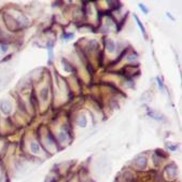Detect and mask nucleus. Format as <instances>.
Masks as SVG:
<instances>
[{
  "label": "nucleus",
  "instance_id": "nucleus-1",
  "mask_svg": "<svg viewBox=\"0 0 182 182\" xmlns=\"http://www.w3.org/2000/svg\"><path fill=\"white\" fill-rule=\"evenodd\" d=\"M12 110H13V106H12V102L8 99H1L0 100V111L2 112V114L5 115H9L12 113Z\"/></svg>",
  "mask_w": 182,
  "mask_h": 182
},
{
  "label": "nucleus",
  "instance_id": "nucleus-2",
  "mask_svg": "<svg viewBox=\"0 0 182 182\" xmlns=\"http://www.w3.org/2000/svg\"><path fill=\"white\" fill-rule=\"evenodd\" d=\"M135 165L137 166L139 169H144L148 165V160L144 155L138 156L137 159L135 160Z\"/></svg>",
  "mask_w": 182,
  "mask_h": 182
},
{
  "label": "nucleus",
  "instance_id": "nucleus-3",
  "mask_svg": "<svg viewBox=\"0 0 182 182\" xmlns=\"http://www.w3.org/2000/svg\"><path fill=\"white\" fill-rule=\"evenodd\" d=\"M166 173L170 179H173L176 178V176L178 175V167L175 165V164H170L168 165L167 168H166Z\"/></svg>",
  "mask_w": 182,
  "mask_h": 182
},
{
  "label": "nucleus",
  "instance_id": "nucleus-4",
  "mask_svg": "<svg viewBox=\"0 0 182 182\" xmlns=\"http://www.w3.org/2000/svg\"><path fill=\"white\" fill-rule=\"evenodd\" d=\"M29 149H30L33 154H40L41 153V147L37 141H31L29 143Z\"/></svg>",
  "mask_w": 182,
  "mask_h": 182
},
{
  "label": "nucleus",
  "instance_id": "nucleus-5",
  "mask_svg": "<svg viewBox=\"0 0 182 182\" xmlns=\"http://www.w3.org/2000/svg\"><path fill=\"white\" fill-rule=\"evenodd\" d=\"M148 115L151 116L152 118H154L156 121H161V122L165 121V118H164V116L162 114H160L159 112L156 111H153V110H148Z\"/></svg>",
  "mask_w": 182,
  "mask_h": 182
},
{
  "label": "nucleus",
  "instance_id": "nucleus-6",
  "mask_svg": "<svg viewBox=\"0 0 182 182\" xmlns=\"http://www.w3.org/2000/svg\"><path fill=\"white\" fill-rule=\"evenodd\" d=\"M106 49L109 53H113L115 51V43L111 39H106Z\"/></svg>",
  "mask_w": 182,
  "mask_h": 182
},
{
  "label": "nucleus",
  "instance_id": "nucleus-7",
  "mask_svg": "<svg viewBox=\"0 0 182 182\" xmlns=\"http://www.w3.org/2000/svg\"><path fill=\"white\" fill-rule=\"evenodd\" d=\"M77 125L79 126V127H86V125H88V118H86L85 115H80L78 118V120H77Z\"/></svg>",
  "mask_w": 182,
  "mask_h": 182
},
{
  "label": "nucleus",
  "instance_id": "nucleus-8",
  "mask_svg": "<svg viewBox=\"0 0 182 182\" xmlns=\"http://www.w3.org/2000/svg\"><path fill=\"white\" fill-rule=\"evenodd\" d=\"M40 98L42 101H46L47 98H49V88H43L40 91Z\"/></svg>",
  "mask_w": 182,
  "mask_h": 182
},
{
  "label": "nucleus",
  "instance_id": "nucleus-9",
  "mask_svg": "<svg viewBox=\"0 0 182 182\" xmlns=\"http://www.w3.org/2000/svg\"><path fill=\"white\" fill-rule=\"evenodd\" d=\"M53 47H54V42L53 41H49L46 44V49L47 52H49V58H50V60L53 59Z\"/></svg>",
  "mask_w": 182,
  "mask_h": 182
},
{
  "label": "nucleus",
  "instance_id": "nucleus-10",
  "mask_svg": "<svg viewBox=\"0 0 182 182\" xmlns=\"http://www.w3.org/2000/svg\"><path fill=\"white\" fill-rule=\"evenodd\" d=\"M134 17H135V19H136V22H137V25H138V27L140 28V30H141V33H143V36L147 38V31H146V28H144V26L142 25V23H141V21L139 19V17L137 16V15H134Z\"/></svg>",
  "mask_w": 182,
  "mask_h": 182
},
{
  "label": "nucleus",
  "instance_id": "nucleus-11",
  "mask_svg": "<svg viewBox=\"0 0 182 182\" xmlns=\"http://www.w3.org/2000/svg\"><path fill=\"white\" fill-rule=\"evenodd\" d=\"M57 137H58V140L60 142H65L67 140V138H68V135H67V132H65V130H60V132H58Z\"/></svg>",
  "mask_w": 182,
  "mask_h": 182
},
{
  "label": "nucleus",
  "instance_id": "nucleus-12",
  "mask_svg": "<svg viewBox=\"0 0 182 182\" xmlns=\"http://www.w3.org/2000/svg\"><path fill=\"white\" fill-rule=\"evenodd\" d=\"M63 65H64V70L67 71V72H71L72 71V67H71V65L69 64L67 60H65V59H63Z\"/></svg>",
  "mask_w": 182,
  "mask_h": 182
},
{
  "label": "nucleus",
  "instance_id": "nucleus-13",
  "mask_svg": "<svg viewBox=\"0 0 182 182\" xmlns=\"http://www.w3.org/2000/svg\"><path fill=\"white\" fill-rule=\"evenodd\" d=\"M8 51H9V44H7V43H0V53L5 54Z\"/></svg>",
  "mask_w": 182,
  "mask_h": 182
},
{
  "label": "nucleus",
  "instance_id": "nucleus-14",
  "mask_svg": "<svg viewBox=\"0 0 182 182\" xmlns=\"http://www.w3.org/2000/svg\"><path fill=\"white\" fill-rule=\"evenodd\" d=\"M139 9L143 12V14H148V13H149V9L144 5H142V3H139Z\"/></svg>",
  "mask_w": 182,
  "mask_h": 182
},
{
  "label": "nucleus",
  "instance_id": "nucleus-15",
  "mask_svg": "<svg viewBox=\"0 0 182 182\" xmlns=\"http://www.w3.org/2000/svg\"><path fill=\"white\" fill-rule=\"evenodd\" d=\"M156 80H157V84H159V88H161V91H164V84H163V81L161 80V79L157 77L156 78Z\"/></svg>",
  "mask_w": 182,
  "mask_h": 182
},
{
  "label": "nucleus",
  "instance_id": "nucleus-16",
  "mask_svg": "<svg viewBox=\"0 0 182 182\" xmlns=\"http://www.w3.org/2000/svg\"><path fill=\"white\" fill-rule=\"evenodd\" d=\"M167 147H168V149L170 150V151H176V150L178 149V144H175V146H171V144H167Z\"/></svg>",
  "mask_w": 182,
  "mask_h": 182
},
{
  "label": "nucleus",
  "instance_id": "nucleus-17",
  "mask_svg": "<svg viewBox=\"0 0 182 182\" xmlns=\"http://www.w3.org/2000/svg\"><path fill=\"white\" fill-rule=\"evenodd\" d=\"M72 37H74V33H70V35H63V39H66V40L72 38Z\"/></svg>",
  "mask_w": 182,
  "mask_h": 182
},
{
  "label": "nucleus",
  "instance_id": "nucleus-18",
  "mask_svg": "<svg viewBox=\"0 0 182 182\" xmlns=\"http://www.w3.org/2000/svg\"><path fill=\"white\" fill-rule=\"evenodd\" d=\"M166 14H167V16H168V17H170V19H173V21H175V17H173V16H171V14H170V13H169V12H167V13H166Z\"/></svg>",
  "mask_w": 182,
  "mask_h": 182
},
{
  "label": "nucleus",
  "instance_id": "nucleus-19",
  "mask_svg": "<svg viewBox=\"0 0 182 182\" xmlns=\"http://www.w3.org/2000/svg\"><path fill=\"white\" fill-rule=\"evenodd\" d=\"M0 182H3V175L1 171H0Z\"/></svg>",
  "mask_w": 182,
  "mask_h": 182
}]
</instances>
